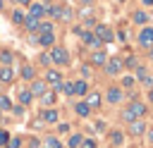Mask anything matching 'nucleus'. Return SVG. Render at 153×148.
Returning <instances> with one entry per match:
<instances>
[{
    "label": "nucleus",
    "instance_id": "nucleus-1",
    "mask_svg": "<svg viewBox=\"0 0 153 148\" xmlns=\"http://www.w3.org/2000/svg\"><path fill=\"white\" fill-rule=\"evenodd\" d=\"M48 55H50V62H55V64H69V53L62 45H53V50Z\"/></svg>",
    "mask_w": 153,
    "mask_h": 148
},
{
    "label": "nucleus",
    "instance_id": "nucleus-2",
    "mask_svg": "<svg viewBox=\"0 0 153 148\" xmlns=\"http://www.w3.org/2000/svg\"><path fill=\"white\" fill-rule=\"evenodd\" d=\"M141 115H146V105H143V103H139V100H134V103L124 110V115H122V117H124V119H129V122H134V119H136V117H141Z\"/></svg>",
    "mask_w": 153,
    "mask_h": 148
},
{
    "label": "nucleus",
    "instance_id": "nucleus-3",
    "mask_svg": "<svg viewBox=\"0 0 153 148\" xmlns=\"http://www.w3.org/2000/svg\"><path fill=\"white\" fill-rule=\"evenodd\" d=\"M93 29H96V33H93V36H96L100 43H110V41H112V31H110L105 24H96Z\"/></svg>",
    "mask_w": 153,
    "mask_h": 148
},
{
    "label": "nucleus",
    "instance_id": "nucleus-4",
    "mask_svg": "<svg viewBox=\"0 0 153 148\" xmlns=\"http://www.w3.org/2000/svg\"><path fill=\"white\" fill-rule=\"evenodd\" d=\"M43 81H45V84H53V86L57 88V86L62 84V74H60L57 69H48V72H45V79H43Z\"/></svg>",
    "mask_w": 153,
    "mask_h": 148
},
{
    "label": "nucleus",
    "instance_id": "nucleus-5",
    "mask_svg": "<svg viewBox=\"0 0 153 148\" xmlns=\"http://www.w3.org/2000/svg\"><path fill=\"white\" fill-rule=\"evenodd\" d=\"M29 91H31V95H43V93L48 91V84L41 81V79H33L31 86H29Z\"/></svg>",
    "mask_w": 153,
    "mask_h": 148
},
{
    "label": "nucleus",
    "instance_id": "nucleus-6",
    "mask_svg": "<svg viewBox=\"0 0 153 148\" xmlns=\"http://www.w3.org/2000/svg\"><path fill=\"white\" fill-rule=\"evenodd\" d=\"M41 119H43V124H57L60 115H57V110L48 107V110H43V112H41Z\"/></svg>",
    "mask_w": 153,
    "mask_h": 148
},
{
    "label": "nucleus",
    "instance_id": "nucleus-7",
    "mask_svg": "<svg viewBox=\"0 0 153 148\" xmlns=\"http://www.w3.org/2000/svg\"><path fill=\"white\" fill-rule=\"evenodd\" d=\"M43 14H45V5H43V2H31V5H29V17L41 19Z\"/></svg>",
    "mask_w": 153,
    "mask_h": 148
},
{
    "label": "nucleus",
    "instance_id": "nucleus-8",
    "mask_svg": "<svg viewBox=\"0 0 153 148\" xmlns=\"http://www.w3.org/2000/svg\"><path fill=\"white\" fill-rule=\"evenodd\" d=\"M105 72H108V74H120V72H122V60L110 57V60L105 62Z\"/></svg>",
    "mask_w": 153,
    "mask_h": 148
},
{
    "label": "nucleus",
    "instance_id": "nucleus-9",
    "mask_svg": "<svg viewBox=\"0 0 153 148\" xmlns=\"http://www.w3.org/2000/svg\"><path fill=\"white\" fill-rule=\"evenodd\" d=\"M14 81V69L12 67H0V84H12Z\"/></svg>",
    "mask_w": 153,
    "mask_h": 148
},
{
    "label": "nucleus",
    "instance_id": "nucleus-10",
    "mask_svg": "<svg viewBox=\"0 0 153 148\" xmlns=\"http://www.w3.org/2000/svg\"><path fill=\"white\" fill-rule=\"evenodd\" d=\"M139 43L146 45V48H151V45H153V29H143L141 36H139Z\"/></svg>",
    "mask_w": 153,
    "mask_h": 148
},
{
    "label": "nucleus",
    "instance_id": "nucleus-11",
    "mask_svg": "<svg viewBox=\"0 0 153 148\" xmlns=\"http://www.w3.org/2000/svg\"><path fill=\"white\" fill-rule=\"evenodd\" d=\"M36 43H41L43 48H48V45H55V33H53V31H50V33H41Z\"/></svg>",
    "mask_w": 153,
    "mask_h": 148
},
{
    "label": "nucleus",
    "instance_id": "nucleus-12",
    "mask_svg": "<svg viewBox=\"0 0 153 148\" xmlns=\"http://www.w3.org/2000/svg\"><path fill=\"white\" fill-rule=\"evenodd\" d=\"M31 103H33L31 91H29V88H22V91H19V105H24V107H26V105H31Z\"/></svg>",
    "mask_w": 153,
    "mask_h": 148
},
{
    "label": "nucleus",
    "instance_id": "nucleus-13",
    "mask_svg": "<svg viewBox=\"0 0 153 148\" xmlns=\"http://www.w3.org/2000/svg\"><path fill=\"white\" fill-rule=\"evenodd\" d=\"M22 79H24V81H33V79H36V69H33L31 64H24V67H22Z\"/></svg>",
    "mask_w": 153,
    "mask_h": 148
},
{
    "label": "nucleus",
    "instance_id": "nucleus-14",
    "mask_svg": "<svg viewBox=\"0 0 153 148\" xmlns=\"http://www.w3.org/2000/svg\"><path fill=\"white\" fill-rule=\"evenodd\" d=\"M38 21H41V19H33V17L26 14V17H24V29H26V31H38Z\"/></svg>",
    "mask_w": 153,
    "mask_h": 148
},
{
    "label": "nucleus",
    "instance_id": "nucleus-15",
    "mask_svg": "<svg viewBox=\"0 0 153 148\" xmlns=\"http://www.w3.org/2000/svg\"><path fill=\"white\" fill-rule=\"evenodd\" d=\"M120 100H122V91L115 88V86L108 88V103H120Z\"/></svg>",
    "mask_w": 153,
    "mask_h": 148
},
{
    "label": "nucleus",
    "instance_id": "nucleus-16",
    "mask_svg": "<svg viewBox=\"0 0 153 148\" xmlns=\"http://www.w3.org/2000/svg\"><path fill=\"white\" fill-rule=\"evenodd\" d=\"M91 62H93V64H103V67H105V62H108V57H105V53H100V50H96V53L91 55Z\"/></svg>",
    "mask_w": 153,
    "mask_h": 148
},
{
    "label": "nucleus",
    "instance_id": "nucleus-17",
    "mask_svg": "<svg viewBox=\"0 0 153 148\" xmlns=\"http://www.w3.org/2000/svg\"><path fill=\"white\" fill-rule=\"evenodd\" d=\"M74 112H76L79 117H88V112H91V107H88L86 103H76V105H74Z\"/></svg>",
    "mask_w": 153,
    "mask_h": 148
},
{
    "label": "nucleus",
    "instance_id": "nucleus-18",
    "mask_svg": "<svg viewBox=\"0 0 153 148\" xmlns=\"http://www.w3.org/2000/svg\"><path fill=\"white\" fill-rule=\"evenodd\" d=\"M129 131H131L134 136H141V134L146 131V124H143V122H131V127H129Z\"/></svg>",
    "mask_w": 153,
    "mask_h": 148
},
{
    "label": "nucleus",
    "instance_id": "nucleus-19",
    "mask_svg": "<svg viewBox=\"0 0 153 148\" xmlns=\"http://www.w3.org/2000/svg\"><path fill=\"white\" fill-rule=\"evenodd\" d=\"M12 105H14V103L2 93V95H0V112H10V110H12Z\"/></svg>",
    "mask_w": 153,
    "mask_h": 148
},
{
    "label": "nucleus",
    "instance_id": "nucleus-20",
    "mask_svg": "<svg viewBox=\"0 0 153 148\" xmlns=\"http://www.w3.org/2000/svg\"><path fill=\"white\" fill-rule=\"evenodd\" d=\"M86 91H88L86 81H74V95H86Z\"/></svg>",
    "mask_w": 153,
    "mask_h": 148
},
{
    "label": "nucleus",
    "instance_id": "nucleus-21",
    "mask_svg": "<svg viewBox=\"0 0 153 148\" xmlns=\"http://www.w3.org/2000/svg\"><path fill=\"white\" fill-rule=\"evenodd\" d=\"M41 103H43L45 107H50V105L55 103V93H53V91H45V93L41 95Z\"/></svg>",
    "mask_w": 153,
    "mask_h": 148
},
{
    "label": "nucleus",
    "instance_id": "nucleus-22",
    "mask_svg": "<svg viewBox=\"0 0 153 148\" xmlns=\"http://www.w3.org/2000/svg\"><path fill=\"white\" fill-rule=\"evenodd\" d=\"M84 103H86L88 107H98V105H100V95H98V93H88V98H86Z\"/></svg>",
    "mask_w": 153,
    "mask_h": 148
},
{
    "label": "nucleus",
    "instance_id": "nucleus-23",
    "mask_svg": "<svg viewBox=\"0 0 153 148\" xmlns=\"http://www.w3.org/2000/svg\"><path fill=\"white\" fill-rule=\"evenodd\" d=\"M81 141H84V136H81V134H72V136H69V141H67V146H69V148H76V146H81Z\"/></svg>",
    "mask_w": 153,
    "mask_h": 148
},
{
    "label": "nucleus",
    "instance_id": "nucleus-24",
    "mask_svg": "<svg viewBox=\"0 0 153 148\" xmlns=\"http://www.w3.org/2000/svg\"><path fill=\"white\" fill-rule=\"evenodd\" d=\"M0 62H2V67H10L12 64V53L10 50H2L0 53Z\"/></svg>",
    "mask_w": 153,
    "mask_h": 148
},
{
    "label": "nucleus",
    "instance_id": "nucleus-25",
    "mask_svg": "<svg viewBox=\"0 0 153 148\" xmlns=\"http://www.w3.org/2000/svg\"><path fill=\"white\" fill-rule=\"evenodd\" d=\"M57 88H60V91H65L67 95H74V84H72V81H62Z\"/></svg>",
    "mask_w": 153,
    "mask_h": 148
},
{
    "label": "nucleus",
    "instance_id": "nucleus-26",
    "mask_svg": "<svg viewBox=\"0 0 153 148\" xmlns=\"http://www.w3.org/2000/svg\"><path fill=\"white\" fill-rule=\"evenodd\" d=\"M43 148H62V143H60L55 136H48V138H45V143H43Z\"/></svg>",
    "mask_w": 153,
    "mask_h": 148
},
{
    "label": "nucleus",
    "instance_id": "nucleus-27",
    "mask_svg": "<svg viewBox=\"0 0 153 148\" xmlns=\"http://www.w3.org/2000/svg\"><path fill=\"white\" fill-rule=\"evenodd\" d=\"M24 17H26V14H24L22 10H14V12H12V21H14V24H24Z\"/></svg>",
    "mask_w": 153,
    "mask_h": 148
},
{
    "label": "nucleus",
    "instance_id": "nucleus-28",
    "mask_svg": "<svg viewBox=\"0 0 153 148\" xmlns=\"http://www.w3.org/2000/svg\"><path fill=\"white\" fill-rule=\"evenodd\" d=\"M5 148H22V138L19 136H10V141H7Z\"/></svg>",
    "mask_w": 153,
    "mask_h": 148
},
{
    "label": "nucleus",
    "instance_id": "nucleus-29",
    "mask_svg": "<svg viewBox=\"0 0 153 148\" xmlns=\"http://www.w3.org/2000/svg\"><path fill=\"white\" fill-rule=\"evenodd\" d=\"M38 31H41V33H50V31H53V24H50V21H38Z\"/></svg>",
    "mask_w": 153,
    "mask_h": 148
},
{
    "label": "nucleus",
    "instance_id": "nucleus-30",
    "mask_svg": "<svg viewBox=\"0 0 153 148\" xmlns=\"http://www.w3.org/2000/svg\"><path fill=\"white\" fill-rule=\"evenodd\" d=\"M10 136H12V134H10L7 129H0V146H2V148L7 146V141H10Z\"/></svg>",
    "mask_w": 153,
    "mask_h": 148
},
{
    "label": "nucleus",
    "instance_id": "nucleus-31",
    "mask_svg": "<svg viewBox=\"0 0 153 148\" xmlns=\"http://www.w3.org/2000/svg\"><path fill=\"white\" fill-rule=\"evenodd\" d=\"M134 21H136V24H146V21H148L146 12H134Z\"/></svg>",
    "mask_w": 153,
    "mask_h": 148
},
{
    "label": "nucleus",
    "instance_id": "nucleus-32",
    "mask_svg": "<svg viewBox=\"0 0 153 148\" xmlns=\"http://www.w3.org/2000/svg\"><path fill=\"white\" fill-rule=\"evenodd\" d=\"M26 148H41V141H38L36 136H29V138H26Z\"/></svg>",
    "mask_w": 153,
    "mask_h": 148
},
{
    "label": "nucleus",
    "instance_id": "nucleus-33",
    "mask_svg": "<svg viewBox=\"0 0 153 148\" xmlns=\"http://www.w3.org/2000/svg\"><path fill=\"white\" fill-rule=\"evenodd\" d=\"M110 141H112L115 146H120V143H122V131H112V134H110Z\"/></svg>",
    "mask_w": 153,
    "mask_h": 148
},
{
    "label": "nucleus",
    "instance_id": "nucleus-34",
    "mask_svg": "<svg viewBox=\"0 0 153 148\" xmlns=\"http://www.w3.org/2000/svg\"><path fill=\"white\" fill-rule=\"evenodd\" d=\"M81 148H96V141L93 138H84L81 141Z\"/></svg>",
    "mask_w": 153,
    "mask_h": 148
},
{
    "label": "nucleus",
    "instance_id": "nucleus-35",
    "mask_svg": "<svg viewBox=\"0 0 153 148\" xmlns=\"http://www.w3.org/2000/svg\"><path fill=\"white\" fill-rule=\"evenodd\" d=\"M12 112H14L17 117H22V115H24V105H12Z\"/></svg>",
    "mask_w": 153,
    "mask_h": 148
},
{
    "label": "nucleus",
    "instance_id": "nucleus-36",
    "mask_svg": "<svg viewBox=\"0 0 153 148\" xmlns=\"http://www.w3.org/2000/svg\"><path fill=\"white\" fill-rule=\"evenodd\" d=\"M41 64H45V67L53 64V62H50V55H41Z\"/></svg>",
    "mask_w": 153,
    "mask_h": 148
},
{
    "label": "nucleus",
    "instance_id": "nucleus-37",
    "mask_svg": "<svg viewBox=\"0 0 153 148\" xmlns=\"http://www.w3.org/2000/svg\"><path fill=\"white\" fill-rule=\"evenodd\" d=\"M57 131H60V134H67V131H69V124H57Z\"/></svg>",
    "mask_w": 153,
    "mask_h": 148
},
{
    "label": "nucleus",
    "instance_id": "nucleus-38",
    "mask_svg": "<svg viewBox=\"0 0 153 148\" xmlns=\"http://www.w3.org/2000/svg\"><path fill=\"white\" fill-rule=\"evenodd\" d=\"M122 84H124V86H131V84H134V79H131V76H124V81H122Z\"/></svg>",
    "mask_w": 153,
    "mask_h": 148
},
{
    "label": "nucleus",
    "instance_id": "nucleus-39",
    "mask_svg": "<svg viewBox=\"0 0 153 148\" xmlns=\"http://www.w3.org/2000/svg\"><path fill=\"white\" fill-rule=\"evenodd\" d=\"M19 5H31V0H17Z\"/></svg>",
    "mask_w": 153,
    "mask_h": 148
},
{
    "label": "nucleus",
    "instance_id": "nucleus-40",
    "mask_svg": "<svg viewBox=\"0 0 153 148\" xmlns=\"http://www.w3.org/2000/svg\"><path fill=\"white\" fill-rule=\"evenodd\" d=\"M148 141H151V143H153V131H151V134H148Z\"/></svg>",
    "mask_w": 153,
    "mask_h": 148
},
{
    "label": "nucleus",
    "instance_id": "nucleus-41",
    "mask_svg": "<svg viewBox=\"0 0 153 148\" xmlns=\"http://www.w3.org/2000/svg\"><path fill=\"white\" fill-rule=\"evenodd\" d=\"M143 2H146V5H153V0H143Z\"/></svg>",
    "mask_w": 153,
    "mask_h": 148
},
{
    "label": "nucleus",
    "instance_id": "nucleus-42",
    "mask_svg": "<svg viewBox=\"0 0 153 148\" xmlns=\"http://www.w3.org/2000/svg\"><path fill=\"white\" fill-rule=\"evenodd\" d=\"M148 98H151V100H153V91H151V93H148Z\"/></svg>",
    "mask_w": 153,
    "mask_h": 148
},
{
    "label": "nucleus",
    "instance_id": "nucleus-43",
    "mask_svg": "<svg viewBox=\"0 0 153 148\" xmlns=\"http://www.w3.org/2000/svg\"><path fill=\"white\" fill-rule=\"evenodd\" d=\"M43 2H45V5H48V2H53V0H43Z\"/></svg>",
    "mask_w": 153,
    "mask_h": 148
},
{
    "label": "nucleus",
    "instance_id": "nucleus-44",
    "mask_svg": "<svg viewBox=\"0 0 153 148\" xmlns=\"http://www.w3.org/2000/svg\"><path fill=\"white\" fill-rule=\"evenodd\" d=\"M0 122H2V112H0Z\"/></svg>",
    "mask_w": 153,
    "mask_h": 148
},
{
    "label": "nucleus",
    "instance_id": "nucleus-45",
    "mask_svg": "<svg viewBox=\"0 0 153 148\" xmlns=\"http://www.w3.org/2000/svg\"><path fill=\"white\" fill-rule=\"evenodd\" d=\"M151 60H153V50H151Z\"/></svg>",
    "mask_w": 153,
    "mask_h": 148
},
{
    "label": "nucleus",
    "instance_id": "nucleus-46",
    "mask_svg": "<svg viewBox=\"0 0 153 148\" xmlns=\"http://www.w3.org/2000/svg\"><path fill=\"white\" fill-rule=\"evenodd\" d=\"M0 10H2V0H0Z\"/></svg>",
    "mask_w": 153,
    "mask_h": 148
},
{
    "label": "nucleus",
    "instance_id": "nucleus-47",
    "mask_svg": "<svg viewBox=\"0 0 153 148\" xmlns=\"http://www.w3.org/2000/svg\"><path fill=\"white\" fill-rule=\"evenodd\" d=\"M117 2H124V0H117Z\"/></svg>",
    "mask_w": 153,
    "mask_h": 148
}]
</instances>
